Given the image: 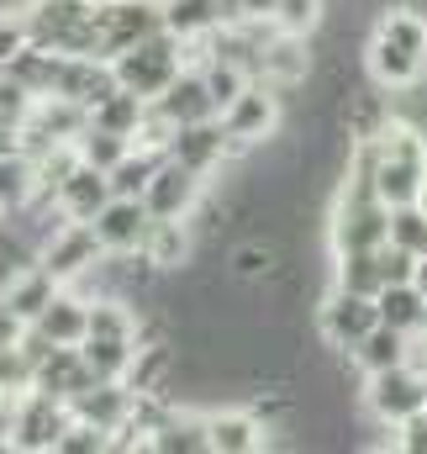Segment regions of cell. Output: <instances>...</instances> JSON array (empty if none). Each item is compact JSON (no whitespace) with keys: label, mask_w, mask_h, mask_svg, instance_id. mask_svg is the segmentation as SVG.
Masks as SVG:
<instances>
[{"label":"cell","mask_w":427,"mask_h":454,"mask_svg":"<svg viewBox=\"0 0 427 454\" xmlns=\"http://www.w3.org/2000/svg\"><path fill=\"white\" fill-rule=\"evenodd\" d=\"M375 191L391 207L427 201V127L412 116H391L375 137Z\"/></svg>","instance_id":"6da1fadb"},{"label":"cell","mask_w":427,"mask_h":454,"mask_svg":"<svg viewBox=\"0 0 427 454\" xmlns=\"http://www.w3.org/2000/svg\"><path fill=\"white\" fill-rule=\"evenodd\" d=\"M185 37H175L169 27L164 32H153V37H143L137 48H127V53H116L111 64H116V80L127 85V90H137V96H148V101H159L169 85H175V74L190 64L185 59Z\"/></svg>","instance_id":"7a4b0ae2"},{"label":"cell","mask_w":427,"mask_h":454,"mask_svg":"<svg viewBox=\"0 0 427 454\" xmlns=\"http://www.w3.org/2000/svg\"><path fill=\"white\" fill-rule=\"evenodd\" d=\"M364 407L380 428H401L407 418L427 412V370L423 364H396L380 375H364Z\"/></svg>","instance_id":"3957f363"},{"label":"cell","mask_w":427,"mask_h":454,"mask_svg":"<svg viewBox=\"0 0 427 454\" xmlns=\"http://www.w3.org/2000/svg\"><path fill=\"white\" fill-rule=\"evenodd\" d=\"M69 423H74V407L64 396H48V391L27 386L21 402H16V439H11V450L16 454H53Z\"/></svg>","instance_id":"277c9868"},{"label":"cell","mask_w":427,"mask_h":454,"mask_svg":"<svg viewBox=\"0 0 427 454\" xmlns=\"http://www.w3.org/2000/svg\"><path fill=\"white\" fill-rule=\"evenodd\" d=\"M369 328H380V307H375V296H359V291L332 286V291L317 301V333H322V343H327L332 354H348Z\"/></svg>","instance_id":"5b68a950"},{"label":"cell","mask_w":427,"mask_h":454,"mask_svg":"<svg viewBox=\"0 0 427 454\" xmlns=\"http://www.w3.org/2000/svg\"><path fill=\"white\" fill-rule=\"evenodd\" d=\"M96 27H101V53L116 59L143 37L164 32V0H96Z\"/></svg>","instance_id":"8992f818"},{"label":"cell","mask_w":427,"mask_h":454,"mask_svg":"<svg viewBox=\"0 0 427 454\" xmlns=\"http://www.w3.org/2000/svg\"><path fill=\"white\" fill-rule=\"evenodd\" d=\"M280 106H285V96H280L269 80H253V85L221 112V127L232 132V143H243V148H264V143L280 132Z\"/></svg>","instance_id":"52a82bcc"},{"label":"cell","mask_w":427,"mask_h":454,"mask_svg":"<svg viewBox=\"0 0 427 454\" xmlns=\"http://www.w3.org/2000/svg\"><path fill=\"white\" fill-rule=\"evenodd\" d=\"M37 259L58 275V286H80V280L106 259V248H101V238H96L90 223H64L43 248H37Z\"/></svg>","instance_id":"ba28073f"},{"label":"cell","mask_w":427,"mask_h":454,"mask_svg":"<svg viewBox=\"0 0 427 454\" xmlns=\"http://www.w3.org/2000/svg\"><path fill=\"white\" fill-rule=\"evenodd\" d=\"M201 196H206V175H196V169L180 164V159H164L143 201H148L153 217H196Z\"/></svg>","instance_id":"9c48e42d"},{"label":"cell","mask_w":427,"mask_h":454,"mask_svg":"<svg viewBox=\"0 0 427 454\" xmlns=\"http://www.w3.org/2000/svg\"><path fill=\"white\" fill-rule=\"evenodd\" d=\"M259 80H269L280 96L301 90V85L312 80V37L275 27V37L264 43V69H259Z\"/></svg>","instance_id":"30bf717a"},{"label":"cell","mask_w":427,"mask_h":454,"mask_svg":"<svg viewBox=\"0 0 427 454\" xmlns=\"http://www.w3.org/2000/svg\"><path fill=\"white\" fill-rule=\"evenodd\" d=\"M153 223V212H148V201H132V196H111L106 207L96 212V238H101V248L106 254H132V248H143V232Z\"/></svg>","instance_id":"8fae6325"},{"label":"cell","mask_w":427,"mask_h":454,"mask_svg":"<svg viewBox=\"0 0 427 454\" xmlns=\"http://www.w3.org/2000/svg\"><path fill=\"white\" fill-rule=\"evenodd\" d=\"M64 286H58V275L43 264V259H32V264H21L5 286H0V301L21 317V323H37L48 307H53V296H58Z\"/></svg>","instance_id":"7c38bea8"},{"label":"cell","mask_w":427,"mask_h":454,"mask_svg":"<svg viewBox=\"0 0 427 454\" xmlns=\"http://www.w3.org/2000/svg\"><path fill=\"white\" fill-rule=\"evenodd\" d=\"M111 196H116V191H111V175L80 159V164L64 175V185H58V212H64L69 223H96V212L106 207Z\"/></svg>","instance_id":"4fadbf2b"},{"label":"cell","mask_w":427,"mask_h":454,"mask_svg":"<svg viewBox=\"0 0 427 454\" xmlns=\"http://www.w3.org/2000/svg\"><path fill=\"white\" fill-rule=\"evenodd\" d=\"M32 386H37V391H48V396H64V402H74L80 391H90V386H96V370L85 364L80 343H58V348H53V354L37 364Z\"/></svg>","instance_id":"5bb4252c"},{"label":"cell","mask_w":427,"mask_h":454,"mask_svg":"<svg viewBox=\"0 0 427 454\" xmlns=\"http://www.w3.org/2000/svg\"><path fill=\"white\" fill-rule=\"evenodd\" d=\"M159 112L169 116L175 127H185V121H206V116H221L212 101V85H206V74H201V64H185L180 74H175V85L153 101Z\"/></svg>","instance_id":"9a60e30c"},{"label":"cell","mask_w":427,"mask_h":454,"mask_svg":"<svg viewBox=\"0 0 427 454\" xmlns=\"http://www.w3.org/2000/svg\"><path fill=\"white\" fill-rule=\"evenodd\" d=\"M212 418V454H259L269 444V423L253 407H221Z\"/></svg>","instance_id":"2e32d148"},{"label":"cell","mask_w":427,"mask_h":454,"mask_svg":"<svg viewBox=\"0 0 427 454\" xmlns=\"http://www.w3.org/2000/svg\"><path fill=\"white\" fill-rule=\"evenodd\" d=\"M143 254H148L164 275L185 270V264L196 259V232H190V217H153L148 232H143Z\"/></svg>","instance_id":"e0dca14e"},{"label":"cell","mask_w":427,"mask_h":454,"mask_svg":"<svg viewBox=\"0 0 427 454\" xmlns=\"http://www.w3.org/2000/svg\"><path fill=\"white\" fill-rule=\"evenodd\" d=\"M348 359H353V370H359V375L396 370V364H407V359H412V333H401V328L380 323V328H369L364 339L348 348Z\"/></svg>","instance_id":"ac0fdd59"},{"label":"cell","mask_w":427,"mask_h":454,"mask_svg":"<svg viewBox=\"0 0 427 454\" xmlns=\"http://www.w3.org/2000/svg\"><path fill=\"white\" fill-rule=\"evenodd\" d=\"M37 328L53 343H85L90 339V296L74 291V286H64V291L53 296V307L37 317Z\"/></svg>","instance_id":"d6986e66"},{"label":"cell","mask_w":427,"mask_h":454,"mask_svg":"<svg viewBox=\"0 0 427 454\" xmlns=\"http://www.w3.org/2000/svg\"><path fill=\"white\" fill-rule=\"evenodd\" d=\"M153 454H212V418L196 407H175V418L153 434Z\"/></svg>","instance_id":"ffe728a7"},{"label":"cell","mask_w":427,"mask_h":454,"mask_svg":"<svg viewBox=\"0 0 427 454\" xmlns=\"http://www.w3.org/2000/svg\"><path fill=\"white\" fill-rule=\"evenodd\" d=\"M375 307H380V323H391V328H401V333H423L427 328V291L417 280L385 286V291L375 296Z\"/></svg>","instance_id":"44dd1931"},{"label":"cell","mask_w":427,"mask_h":454,"mask_svg":"<svg viewBox=\"0 0 427 454\" xmlns=\"http://www.w3.org/2000/svg\"><path fill=\"white\" fill-rule=\"evenodd\" d=\"M332 286L343 291H359V296H380L391 280H385V264H380V248H353V254H332Z\"/></svg>","instance_id":"7402d4cb"},{"label":"cell","mask_w":427,"mask_h":454,"mask_svg":"<svg viewBox=\"0 0 427 454\" xmlns=\"http://www.w3.org/2000/svg\"><path fill=\"white\" fill-rule=\"evenodd\" d=\"M148 96H137V90H111L106 101H96L90 106V127H106V132H121V137H132L137 143V127H143V116H148Z\"/></svg>","instance_id":"603a6c76"},{"label":"cell","mask_w":427,"mask_h":454,"mask_svg":"<svg viewBox=\"0 0 427 454\" xmlns=\"http://www.w3.org/2000/svg\"><path fill=\"white\" fill-rule=\"evenodd\" d=\"M164 27L196 48L201 37H212L221 27V5L216 0H164Z\"/></svg>","instance_id":"cb8c5ba5"},{"label":"cell","mask_w":427,"mask_h":454,"mask_svg":"<svg viewBox=\"0 0 427 454\" xmlns=\"http://www.w3.org/2000/svg\"><path fill=\"white\" fill-rule=\"evenodd\" d=\"M164 159H169V153H159V148H143V143H132V153H127V159H121V164L111 169V191H116V196H132V201H143Z\"/></svg>","instance_id":"d4e9b609"},{"label":"cell","mask_w":427,"mask_h":454,"mask_svg":"<svg viewBox=\"0 0 427 454\" xmlns=\"http://www.w3.org/2000/svg\"><path fill=\"white\" fill-rule=\"evenodd\" d=\"M227 275H232V286H264V280L275 275V243L243 238V243L227 254Z\"/></svg>","instance_id":"484cf974"},{"label":"cell","mask_w":427,"mask_h":454,"mask_svg":"<svg viewBox=\"0 0 427 454\" xmlns=\"http://www.w3.org/2000/svg\"><path fill=\"white\" fill-rule=\"evenodd\" d=\"M80 354H85V364L96 370V380H127L132 354H137V339H85Z\"/></svg>","instance_id":"4316f807"},{"label":"cell","mask_w":427,"mask_h":454,"mask_svg":"<svg viewBox=\"0 0 427 454\" xmlns=\"http://www.w3.org/2000/svg\"><path fill=\"white\" fill-rule=\"evenodd\" d=\"M190 64H201V74H206V85H212V101H216V112H227L248 85H253V74L248 69H237L232 59H190Z\"/></svg>","instance_id":"83f0119b"},{"label":"cell","mask_w":427,"mask_h":454,"mask_svg":"<svg viewBox=\"0 0 427 454\" xmlns=\"http://www.w3.org/2000/svg\"><path fill=\"white\" fill-rule=\"evenodd\" d=\"M132 153V137H121V132H106V127H85V137H80V159L85 164H96V169H116L121 159Z\"/></svg>","instance_id":"f1b7e54d"},{"label":"cell","mask_w":427,"mask_h":454,"mask_svg":"<svg viewBox=\"0 0 427 454\" xmlns=\"http://www.w3.org/2000/svg\"><path fill=\"white\" fill-rule=\"evenodd\" d=\"M391 243L423 259V254H427V201H412V207H391Z\"/></svg>","instance_id":"f546056e"},{"label":"cell","mask_w":427,"mask_h":454,"mask_svg":"<svg viewBox=\"0 0 427 454\" xmlns=\"http://www.w3.org/2000/svg\"><path fill=\"white\" fill-rule=\"evenodd\" d=\"M322 21H327V0H275V27H280V32L312 37Z\"/></svg>","instance_id":"4dcf8cb0"},{"label":"cell","mask_w":427,"mask_h":454,"mask_svg":"<svg viewBox=\"0 0 427 454\" xmlns=\"http://www.w3.org/2000/svg\"><path fill=\"white\" fill-rule=\"evenodd\" d=\"M53 454H111V434L96 428V423H85V418H74V423L64 428V439H58Z\"/></svg>","instance_id":"1f68e13d"},{"label":"cell","mask_w":427,"mask_h":454,"mask_svg":"<svg viewBox=\"0 0 427 454\" xmlns=\"http://www.w3.org/2000/svg\"><path fill=\"white\" fill-rule=\"evenodd\" d=\"M32 106H37V96H32L11 69H0V121H16V127H21V121L32 116Z\"/></svg>","instance_id":"d6a6232c"},{"label":"cell","mask_w":427,"mask_h":454,"mask_svg":"<svg viewBox=\"0 0 427 454\" xmlns=\"http://www.w3.org/2000/svg\"><path fill=\"white\" fill-rule=\"evenodd\" d=\"M32 37H27V21H21V11L11 16V11H0V69H11V59L27 48Z\"/></svg>","instance_id":"836d02e7"},{"label":"cell","mask_w":427,"mask_h":454,"mask_svg":"<svg viewBox=\"0 0 427 454\" xmlns=\"http://www.w3.org/2000/svg\"><path fill=\"white\" fill-rule=\"evenodd\" d=\"M396 450L401 454H427V412L407 418V423L396 428Z\"/></svg>","instance_id":"e575fe53"},{"label":"cell","mask_w":427,"mask_h":454,"mask_svg":"<svg viewBox=\"0 0 427 454\" xmlns=\"http://www.w3.org/2000/svg\"><path fill=\"white\" fill-rule=\"evenodd\" d=\"M0 153H21V127L16 121H0Z\"/></svg>","instance_id":"d590c367"},{"label":"cell","mask_w":427,"mask_h":454,"mask_svg":"<svg viewBox=\"0 0 427 454\" xmlns=\"http://www.w3.org/2000/svg\"><path fill=\"white\" fill-rule=\"evenodd\" d=\"M417 286H423V291H427V254H423V259H417Z\"/></svg>","instance_id":"8d00e7d4"}]
</instances>
